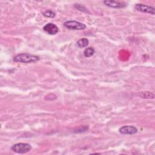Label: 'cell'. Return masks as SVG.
<instances>
[{"label":"cell","instance_id":"obj_1","mask_svg":"<svg viewBox=\"0 0 155 155\" xmlns=\"http://www.w3.org/2000/svg\"><path fill=\"white\" fill-rule=\"evenodd\" d=\"M40 59L39 57L37 55L32 54L28 53H22L16 54L13 58V61L16 62L20 63H33L36 62Z\"/></svg>","mask_w":155,"mask_h":155},{"label":"cell","instance_id":"obj_2","mask_svg":"<svg viewBox=\"0 0 155 155\" xmlns=\"http://www.w3.org/2000/svg\"><path fill=\"white\" fill-rule=\"evenodd\" d=\"M32 149V147L28 143H16L13 145L11 147V150L18 154H25L30 152Z\"/></svg>","mask_w":155,"mask_h":155},{"label":"cell","instance_id":"obj_3","mask_svg":"<svg viewBox=\"0 0 155 155\" xmlns=\"http://www.w3.org/2000/svg\"><path fill=\"white\" fill-rule=\"evenodd\" d=\"M65 28L71 30H83L86 28V25L79 21L70 20L67 21L64 23Z\"/></svg>","mask_w":155,"mask_h":155},{"label":"cell","instance_id":"obj_4","mask_svg":"<svg viewBox=\"0 0 155 155\" xmlns=\"http://www.w3.org/2000/svg\"><path fill=\"white\" fill-rule=\"evenodd\" d=\"M134 8L139 12L149 13L154 15L155 14V8L151 6L143 4H136L134 5Z\"/></svg>","mask_w":155,"mask_h":155},{"label":"cell","instance_id":"obj_5","mask_svg":"<svg viewBox=\"0 0 155 155\" xmlns=\"http://www.w3.org/2000/svg\"><path fill=\"white\" fill-rule=\"evenodd\" d=\"M103 3L107 7L114 8H122L127 7V4L125 2H119L116 1L105 0L103 1Z\"/></svg>","mask_w":155,"mask_h":155},{"label":"cell","instance_id":"obj_6","mask_svg":"<svg viewBox=\"0 0 155 155\" xmlns=\"http://www.w3.org/2000/svg\"><path fill=\"white\" fill-rule=\"evenodd\" d=\"M137 128L133 125H124L119 129V132L122 134L132 135L137 133Z\"/></svg>","mask_w":155,"mask_h":155},{"label":"cell","instance_id":"obj_7","mask_svg":"<svg viewBox=\"0 0 155 155\" xmlns=\"http://www.w3.org/2000/svg\"><path fill=\"white\" fill-rule=\"evenodd\" d=\"M43 30L45 31L47 33L50 35H54L57 34L59 31V28L58 27L51 22L47 23L43 27Z\"/></svg>","mask_w":155,"mask_h":155},{"label":"cell","instance_id":"obj_8","mask_svg":"<svg viewBox=\"0 0 155 155\" xmlns=\"http://www.w3.org/2000/svg\"><path fill=\"white\" fill-rule=\"evenodd\" d=\"M88 44H89L88 39L85 38H82L77 41L76 45L79 48H82L87 47Z\"/></svg>","mask_w":155,"mask_h":155},{"label":"cell","instance_id":"obj_9","mask_svg":"<svg viewBox=\"0 0 155 155\" xmlns=\"http://www.w3.org/2000/svg\"><path fill=\"white\" fill-rule=\"evenodd\" d=\"M138 95L143 99H153L154 97V94L150 91H141L139 93Z\"/></svg>","mask_w":155,"mask_h":155},{"label":"cell","instance_id":"obj_10","mask_svg":"<svg viewBox=\"0 0 155 155\" xmlns=\"http://www.w3.org/2000/svg\"><path fill=\"white\" fill-rule=\"evenodd\" d=\"M95 53V50L93 47H87L86 48L83 52V54L86 58L91 57Z\"/></svg>","mask_w":155,"mask_h":155},{"label":"cell","instance_id":"obj_11","mask_svg":"<svg viewBox=\"0 0 155 155\" xmlns=\"http://www.w3.org/2000/svg\"><path fill=\"white\" fill-rule=\"evenodd\" d=\"M42 15L47 17V18H53L54 17H55L56 16V13L54 12H53V10H47L45 11H44L42 13Z\"/></svg>","mask_w":155,"mask_h":155},{"label":"cell","instance_id":"obj_12","mask_svg":"<svg viewBox=\"0 0 155 155\" xmlns=\"http://www.w3.org/2000/svg\"><path fill=\"white\" fill-rule=\"evenodd\" d=\"M74 7L76 8L78 10H80V11H82V12H86V13H88V11L82 5H81V4H75L74 5Z\"/></svg>","mask_w":155,"mask_h":155}]
</instances>
